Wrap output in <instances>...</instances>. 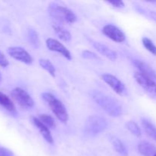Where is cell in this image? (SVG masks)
Returning a JSON list of instances; mask_svg holds the SVG:
<instances>
[{"label":"cell","mask_w":156,"mask_h":156,"mask_svg":"<svg viewBox=\"0 0 156 156\" xmlns=\"http://www.w3.org/2000/svg\"><path fill=\"white\" fill-rule=\"evenodd\" d=\"M91 95L94 101L111 117H118L122 114V107L112 97L100 91H92Z\"/></svg>","instance_id":"cell-1"},{"label":"cell","mask_w":156,"mask_h":156,"mask_svg":"<svg viewBox=\"0 0 156 156\" xmlns=\"http://www.w3.org/2000/svg\"><path fill=\"white\" fill-rule=\"evenodd\" d=\"M48 12L50 16L59 23L73 24L77 20V17L73 11L57 3H50L48 7Z\"/></svg>","instance_id":"cell-2"},{"label":"cell","mask_w":156,"mask_h":156,"mask_svg":"<svg viewBox=\"0 0 156 156\" xmlns=\"http://www.w3.org/2000/svg\"><path fill=\"white\" fill-rule=\"evenodd\" d=\"M42 98L50 108L51 111L57 119L62 123H66L69 120V114L66 108L65 105L58 98H56L53 94L50 93H43Z\"/></svg>","instance_id":"cell-3"},{"label":"cell","mask_w":156,"mask_h":156,"mask_svg":"<svg viewBox=\"0 0 156 156\" xmlns=\"http://www.w3.org/2000/svg\"><path fill=\"white\" fill-rule=\"evenodd\" d=\"M108 121L105 117L98 115H91L85 121V133L91 136H96L104 132L108 127Z\"/></svg>","instance_id":"cell-4"},{"label":"cell","mask_w":156,"mask_h":156,"mask_svg":"<svg viewBox=\"0 0 156 156\" xmlns=\"http://www.w3.org/2000/svg\"><path fill=\"white\" fill-rule=\"evenodd\" d=\"M12 96L21 108L30 109L34 106V101L31 96L21 88H15L12 91Z\"/></svg>","instance_id":"cell-5"},{"label":"cell","mask_w":156,"mask_h":156,"mask_svg":"<svg viewBox=\"0 0 156 156\" xmlns=\"http://www.w3.org/2000/svg\"><path fill=\"white\" fill-rule=\"evenodd\" d=\"M134 78L137 83L146 90L148 93L156 96V81L152 78L143 74L140 72H136L134 74Z\"/></svg>","instance_id":"cell-6"},{"label":"cell","mask_w":156,"mask_h":156,"mask_svg":"<svg viewBox=\"0 0 156 156\" xmlns=\"http://www.w3.org/2000/svg\"><path fill=\"white\" fill-rule=\"evenodd\" d=\"M8 53L9 56H12L16 60L20 61L21 62L30 65L33 62V58L30 56V53L24 50V48L20 47H11L8 48Z\"/></svg>","instance_id":"cell-7"},{"label":"cell","mask_w":156,"mask_h":156,"mask_svg":"<svg viewBox=\"0 0 156 156\" xmlns=\"http://www.w3.org/2000/svg\"><path fill=\"white\" fill-rule=\"evenodd\" d=\"M101 79H103L105 83L108 84L117 94L120 95H123L126 94V88L124 84L116 76L111 74H104L102 75Z\"/></svg>","instance_id":"cell-8"},{"label":"cell","mask_w":156,"mask_h":156,"mask_svg":"<svg viewBox=\"0 0 156 156\" xmlns=\"http://www.w3.org/2000/svg\"><path fill=\"white\" fill-rule=\"evenodd\" d=\"M102 33L114 42L123 43L126 40L124 33L114 24H106L102 29Z\"/></svg>","instance_id":"cell-9"},{"label":"cell","mask_w":156,"mask_h":156,"mask_svg":"<svg viewBox=\"0 0 156 156\" xmlns=\"http://www.w3.org/2000/svg\"><path fill=\"white\" fill-rule=\"evenodd\" d=\"M46 45L47 48L51 51L60 53L62 56L69 60L72 59V55L69 50L57 40L53 39V38H48L46 41Z\"/></svg>","instance_id":"cell-10"},{"label":"cell","mask_w":156,"mask_h":156,"mask_svg":"<svg viewBox=\"0 0 156 156\" xmlns=\"http://www.w3.org/2000/svg\"><path fill=\"white\" fill-rule=\"evenodd\" d=\"M32 123L34 124V126H36L37 129L39 130L40 133L43 136V137L44 138V140L50 144H53V138L52 136L51 132L50 130V128L47 127L45 124L42 123L41 120H39V118L35 117H31Z\"/></svg>","instance_id":"cell-11"},{"label":"cell","mask_w":156,"mask_h":156,"mask_svg":"<svg viewBox=\"0 0 156 156\" xmlns=\"http://www.w3.org/2000/svg\"><path fill=\"white\" fill-rule=\"evenodd\" d=\"M133 63L138 69L139 72L156 81V71L153 68H152L149 64L145 62L144 61L140 60V59H133Z\"/></svg>","instance_id":"cell-12"},{"label":"cell","mask_w":156,"mask_h":156,"mask_svg":"<svg viewBox=\"0 0 156 156\" xmlns=\"http://www.w3.org/2000/svg\"><path fill=\"white\" fill-rule=\"evenodd\" d=\"M94 48L97 50L98 52L101 53V55L105 56V57H107L108 59H111V60L114 61L117 59V54L115 51H114L113 50H111V48L106 46L105 44H101V43L99 42H94L93 44Z\"/></svg>","instance_id":"cell-13"},{"label":"cell","mask_w":156,"mask_h":156,"mask_svg":"<svg viewBox=\"0 0 156 156\" xmlns=\"http://www.w3.org/2000/svg\"><path fill=\"white\" fill-rule=\"evenodd\" d=\"M0 106L2 107L8 112L13 114V115H16L17 114L15 104L13 103L12 99L9 96L6 95L5 94H4L2 91H0Z\"/></svg>","instance_id":"cell-14"},{"label":"cell","mask_w":156,"mask_h":156,"mask_svg":"<svg viewBox=\"0 0 156 156\" xmlns=\"http://www.w3.org/2000/svg\"><path fill=\"white\" fill-rule=\"evenodd\" d=\"M138 150L143 156H155L156 154L155 146L146 141H142L139 143Z\"/></svg>","instance_id":"cell-15"},{"label":"cell","mask_w":156,"mask_h":156,"mask_svg":"<svg viewBox=\"0 0 156 156\" xmlns=\"http://www.w3.org/2000/svg\"><path fill=\"white\" fill-rule=\"evenodd\" d=\"M53 28L54 30L55 33L56 34L59 38H60L62 41H65V42H69L71 41L72 35L69 31L66 30L63 27L59 25V24H54L53 25Z\"/></svg>","instance_id":"cell-16"},{"label":"cell","mask_w":156,"mask_h":156,"mask_svg":"<svg viewBox=\"0 0 156 156\" xmlns=\"http://www.w3.org/2000/svg\"><path fill=\"white\" fill-rule=\"evenodd\" d=\"M111 142L114 146V149L118 152L120 155L123 156L128 155V151L126 149V146L123 145V143L119 140L118 138L115 136H111Z\"/></svg>","instance_id":"cell-17"},{"label":"cell","mask_w":156,"mask_h":156,"mask_svg":"<svg viewBox=\"0 0 156 156\" xmlns=\"http://www.w3.org/2000/svg\"><path fill=\"white\" fill-rule=\"evenodd\" d=\"M27 40H28V42L34 48L37 49L38 47L41 45V41H40L39 36H38V34L37 33V31L34 29H29L27 30Z\"/></svg>","instance_id":"cell-18"},{"label":"cell","mask_w":156,"mask_h":156,"mask_svg":"<svg viewBox=\"0 0 156 156\" xmlns=\"http://www.w3.org/2000/svg\"><path fill=\"white\" fill-rule=\"evenodd\" d=\"M142 125L147 135L156 141V126L146 119L142 120Z\"/></svg>","instance_id":"cell-19"},{"label":"cell","mask_w":156,"mask_h":156,"mask_svg":"<svg viewBox=\"0 0 156 156\" xmlns=\"http://www.w3.org/2000/svg\"><path fill=\"white\" fill-rule=\"evenodd\" d=\"M39 64L44 69L48 72L50 75H51L53 77H55V73H56V68L53 66V64L50 62L49 59H41L39 60Z\"/></svg>","instance_id":"cell-20"},{"label":"cell","mask_w":156,"mask_h":156,"mask_svg":"<svg viewBox=\"0 0 156 156\" xmlns=\"http://www.w3.org/2000/svg\"><path fill=\"white\" fill-rule=\"evenodd\" d=\"M39 120L42 122L44 124H45L46 126L48 128H53L56 127V122H55L54 118H53L52 116L48 115V114H40L39 115Z\"/></svg>","instance_id":"cell-21"},{"label":"cell","mask_w":156,"mask_h":156,"mask_svg":"<svg viewBox=\"0 0 156 156\" xmlns=\"http://www.w3.org/2000/svg\"><path fill=\"white\" fill-rule=\"evenodd\" d=\"M126 126L128 130L133 133V135H135L136 136L140 137L141 136L142 132H141V129L140 128V126H138L136 122L132 121V120H129V121L126 122Z\"/></svg>","instance_id":"cell-22"},{"label":"cell","mask_w":156,"mask_h":156,"mask_svg":"<svg viewBox=\"0 0 156 156\" xmlns=\"http://www.w3.org/2000/svg\"><path fill=\"white\" fill-rule=\"evenodd\" d=\"M142 42H143L144 47L148 51L152 53L154 56H156V46L152 42V40H150L148 37H143L142 39Z\"/></svg>","instance_id":"cell-23"},{"label":"cell","mask_w":156,"mask_h":156,"mask_svg":"<svg viewBox=\"0 0 156 156\" xmlns=\"http://www.w3.org/2000/svg\"><path fill=\"white\" fill-rule=\"evenodd\" d=\"M82 57L88 59H99V57L93 52L89 50H84L82 53Z\"/></svg>","instance_id":"cell-24"},{"label":"cell","mask_w":156,"mask_h":156,"mask_svg":"<svg viewBox=\"0 0 156 156\" xmlns=\"http://www.w3.org/2000/svg\"><path fill=\"white\" fill-rule=\"evenodd\" d=\"M9 65V62L6 56H5L4 53L2 51H0V66L5 68Z\"/></svg>","instance_id":"cell-25"},{"label":"cell","mask_w":156,"mask_h":156,"mask_svg":"<svg viewBox=\"0 0 156 156\" xmlns=\"http://www.w3.org/2000/svg\"><path fill=\"white\" fill-rule=\"evenodd\" d=\"M0 156H15L13 152L9 149L0 146Z\"/></svg>","instance_id":"cell-26"},{"label":"cell","mask_w":156,"mask_h":156,"mask_svg":"<svg viewBox=\"0 0 156 156\" xmlns=\"http://www.w3.org/2000/svg\"><path fill=\"white\" fill-rule=\"evenodd\" d=\"M108 3L111 5H112L113 7L117 8V9H121V8L124 7V2L123 1H111L108 2Z\"/></svg>","instance_id":"cell-27"},{"label":"cell","mask_w":156,"mask_h":156,"mask_svg":"<svg viewBox=\"0 0 156 156\" xmlns=\"http://www.w3.org/2000/svg\"><path fill=\"white\" fill-rule=\"evenodd\" d=\"M149 16L152 19L156 21V12H149Z\"/></svg>","instance_id":"cell-28"},{"label":"cell","mask_w":156,"mask_h":156,"mask_svg":"<svg viewBox=\"0 0 156 156\" xmlns=\"http://www.w3.org/2000/svg\"><path fill=\"white\" fill-rule=\"evenodd\" d=\"M1 80H2V76H1V73H0V83H1Z\"/></svg>","instance_id":"cell-29"},{"label":"cell","mask_w":156,"mask_h":156,"mask_svg":"<svg viewBox=\"0 0 156 156\" xmlns=\"http://www.w3.org/2000/svg\"><path fill=\"white\" fill-rule=\"evenodd\" d=\"M155 156H156V154H155Z\"/></svg>","instance_id":"cell-30"}]
</instances>
